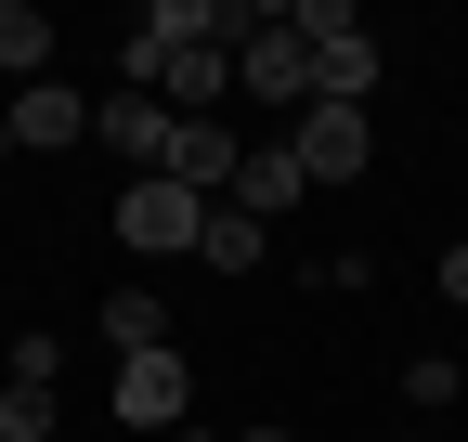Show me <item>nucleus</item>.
Masks as SVG:
<instances>
[{"mask_svg":"<svg viewBox=\"0 0 468 442\" xmlns=\"http://www.w3.org/2000/svg\"><path fill=\"white\" fill-rule=\"evenodd\" d=\"M261 247H273V221H248L234 195H208V221H196V260H208V273H261Z\"/></svg>","mask_w":468,"mask_h":442,"instance_id":"1a4fd4ad","label":"nucleus"},{"mask_svg":"<svg viewBox=\"0 0 468 442\" xmlns=\"http://www.w3.org/2000/svg\"><path fill=\"white\" fill-rule=\"evenodd\" d=\"M286 156H300V183H351L378 156V118L365 104H300V118H286Z\"/></svg>","mask_w":468,"mask_h":442,"instance_id":"7ed1b4c3","label":"nucleus"},{"mask_svg":"<svg viewBox=\"0 0 468 442\" xmlns=\"http://www.w3.org/2000/svg\"><path fill=\"white\" fill-rule=\"evenodd\" d=\"M0 131H14V156H52V143H91V91H66V79H27L14 104H0Z\"/></svg>","mask_w":468,"mask_h":442,"instance_id":"423d86ee","label":"nucleus"},{"mask_svg":"<svg viewBox=\"0 0 468 442\" xmlns=\"http://www.w3.org/2000/svg\"><path fill=\"white\" fill-rule=\"evenodd\" d=\"M455 377H468V364H455Z\"/></svg>","mask_w":468,"mask_h":442,"instance_id":"a211bd4d","label":"nucleus"},{"mask_svg":"<svg viewBox=\"0 0 468 442\" xmlns=\"http://www.w3.org/2000/svg\"><path fill=\"white\" fill-rule=\"evenodd\" d=\"M313 183H300V156H286V143H248V170H234V208H248V221H273V208H300Z\"/></svg>","mask_w":468,"mask_h":442,"instance_id":"9d476101","label":"nucleus"},{"mask_svg":"<svg viewBox=\"0 0 468 442\" xmlns=\"http://www.w3.org/2000/svg\"><path fill=\"white\" fill-rule=\"evenodd\" d=\"M234 442H300V429H234Z\"/></svg>","mask_w":468,"mask_h":442,"instance_id":"2eb2a0df","label":"nucleus"},{"mask_svg":"<svg viewBox=\"0 0 468 442\" xmlns=\"http://www.w3.org/2000/svg\"><path fill=\"white\" fill-rule=\"evenodd\" d=\"M0 79H52V14H39V0H0Z\"/></svg>","mask_w":468,"mask_h":442,"instance_id":"9b49d317","label":"nucleus"},{"mask_svg":"<svg viewBox=\"0 0 468 442\" xmlns=\"http://www.w3.org/2000/svg\"><path fill=\"white\" fill-rule=\"evenodd\" d=\"M104 352H117V364H131V352H169V300L144 287V273H117V287H104Z\"/></svg>","mask_w":468,"mask_h":442,"instance_id":"6e6552de","label":"nucleus"},{"mask_svg":"<svg viewBox=\"0 0 468 442\" xmlns=\"http://www.w3.org/2000/svg\"><path fill=\"white\" fill-rule=\"evenodd\" d=\"M442 300H455V312H468V247H442Z\"/></svg>","mask_w":468,"mask_h":442,"instance_id":"4468645a","label":"nucleus"},{"mask_svg":"<svg viewBox=\"0 0 468 442\" xmlns=\"http://www.w3.org/2000/svg\"><path fill=\"white\" fill-rule=\"evenodd\" d=\"M455 391H468V377H455V352H417V364H403V404H430V416H442Z\"/></svg>","mask_w":468,"mask_h":442,"instance_id":"ddd939ff","label":"nucleus"},{"mask_svg":"<svg viewBox=\"0 0 468 442\" xmlns=\"http://www.w3.org/2000/svg\"><path fill=\"white\" fill-rule=\"evenodd\" d=\"M169 442H221V429H169Z\"/></svg>","mask_w":468,"mask_h":442,"instance_id":"dca6fc26","label":"nucleus"},{"mask_svg":"<svg viewBox=\"0 0 468 442\" xmlns=\"http://www.w3.org/2000/svg\"><path fill=\"white\" fill-rule=\"evenodd\" d=\"M0 156H14V131H0Z\"/></svg>","mask_w":468,"mask_h":442,"instance_id":"f3484780","label":"nucleus"},{"mask_svg":"<svg viewBox=\"0 0 468 442\" xmlns=\"http://www.w3.org/2000/svg\"><path fill=\"white\" fill-rule=\"evenodd\" d=\"M234 79H248L261 104H286V118H300V104H313V52H300V0H248V26H234Z\"/></svg>","mask_w":468,"mask_h":442,"instance_id":"f257e3e1","label":"nucleus"},{"mask_svg":"<svg viewBox=\"0 0 468 442\" xmlns=\"http://www.w3.org/2000/svg\"><path fill=\"white\" fill-rule=\"evenodd\" d=\"M0 442H52V391H39V377L0 391Z\"/></svg>","mask_w":468,"mask_h":442,"instance_id":"f8f14e48","label":"nucleus"},{"mask_svg":"<svg viewBox=\"0 0 468 442\" xmlns=\"http://www.w3.org/2000/svg\"><path fill=\"white\" fill-rule=\"evenodd\" d=\"M196 221H208V195H183V183H131V195H117V247H196Z\"/></svg>","mask_w":468,"mask_h":442,"instance_id":"0eeeda50","label":"nucleus"},{"mask_svg":"<svg viewBox=\"0 0 468 442\" xmlns=\"http://www.w3.org/2000/svg\"><path fill=\"white\" fill-rule=\"evenodd\" d=\"M300 52H313V104H365L378 91V39L351 0H300Z\"/></svg>","mask_w":468,"mask_h":442,"instance_id":"f03ea898","label":"nucleus"},{"mask_svg":"<svg viewBox=\"0 0 468 442\" xmlns=\"http://www.w3.org/2000/svg\"><path fill=\"white\" fill-rule=\"evenodd\" d=\"M117 429H196V364L183 352H131L117 364Z\"/></svg>","mask_w":468,"mask_h":442,"instance_id":"20e7f679","label":"nucleus"},{"mask_svg":"<svg viewBox=\"0 0 468 442\" xmlns=\"http://www.w3.org/2000/svg\"><path fill=\"white\" fill-rule=\"evenodd\" d=\"M91 143L131 156V183H169V143H183V118H169L156 91H104V104H91Z\"/></svg>","mask_w":468,"mask_h":442,"instance_id":"39448f33","label":"nucleus"}]
</instances>
